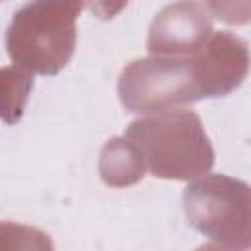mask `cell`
<instances>
[]
</instances>
